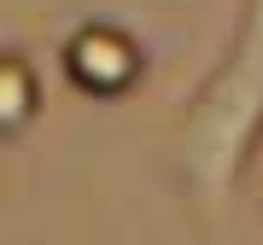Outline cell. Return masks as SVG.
I'll return each mask as SVG.
<instances>
[{"mask_svg": "<svg viewBox=\"0 0 263 245\" xmlns=\"http://www.w3.org/2000/svg\"><path fill=\"white\" fill-rule=\"evenodd\" d=\"M59 70L76 94L88 99H123L146 82V47L135 29H123L111 18H88L76 24L59 47Z\"/></svg>", "mask_w": 263, "mask_h": 245, "instance_id": "7a4b0ae2", "label": "cell"}, {"mask_svg": "<svg viewBox=\"0 0 263 245\" xmlns=\"http://www.w3.org/2000/svg\"><path fill=\"white\" fill-rule=\"evenodd\" d=\"M47 105L41 70L24 47H0V140H18Z\"/></svg>", "mask_w": 263, "mask_h": 245, "instance_id": "3957f363", "label": "cell"}, {"mask_svg": "<svg viewBox=\"0 0 263 245\" xmlns=\"http://www.w3.org/2000/svg\"><path fill=\"white\" fill-rule=\"evenodd\" d=\"M164 152H170V181L187 198L193 222L216 228L234 210L263 152V0H240L228 53L181 99L164 134Z\"/></svg>", "mask_w": 263, "mask_h": 245, "instance_id": "6da1fadb", "label": "cell"}, {"mask_svg": "<svg viewBox=\"0 0 263 245\" xmlns=\"http://www.w3.org/2000/svg\"><path fill=\"white\" fill-rule=\"evenodd\" d=\"M257 205H263V187H257Z\"/></svg>", "mask_w": 263, "mask_h": 245, "instance_id": "277c9868", "label": "cell"}]
</instances>
